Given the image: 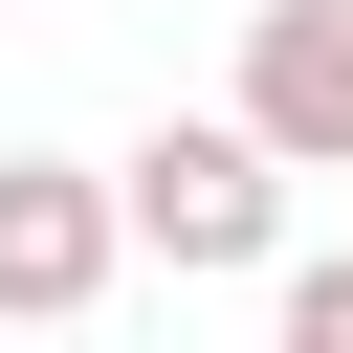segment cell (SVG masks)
<instances>
[{"instance_id": "obj_3", "label": "cell", "mask_w": 353, "mask_h": 353, "mask_svg": "<svg viewBox=\"0 0 353 353\" xmlns=\"http://www.w3.org/2000/svg\"><path fill=\"white\" fill-rule=\"evenodd\" d=\"M243 110L287 132V176H353V0H243Z\"/></svg>"}, {"instance_id": "obj_1", "label": "cell", "mask_w": 353, "mask_h": 353, "mask_svg": "<svg viewBox=\"0 0 353 353\" xmlns=\"http://www.w3.org/2000/svg\"><path fill=\"white\" fill-rule=\"evenodd\" d=\"M132 265H176V287H243V265H287V132L221 88V110H154L132 154Z\"/></svg>"}, {"instance_id": "obj_2", "label": "cell", "mask_w": 353, "mask_h": 353, "mask_svg": "<svg viewBox=\"0 0 353 353\" xmlns=\"http://www.w3.org/2000/svg\"><path fill=\"white\" fill-rule=\"evenodd\" d=\"M110 265H132V176H88V154H0V309H22V331H88Z\"/></svg>"}, {"instance_id": "obj_4", "label": "cell", "mask_w": 353, "mask_h": 353, "mask_svg": "<svg viewBox=\"0 0 353 353\" xmlns=\"http://www.w3.org/2000/svg\"><path fill=\"white\" fill-rule=\"evenodd\" d=\"M265 287H287V353H353V243L331 265H265Z\"/></svg>"}]
</instances>
